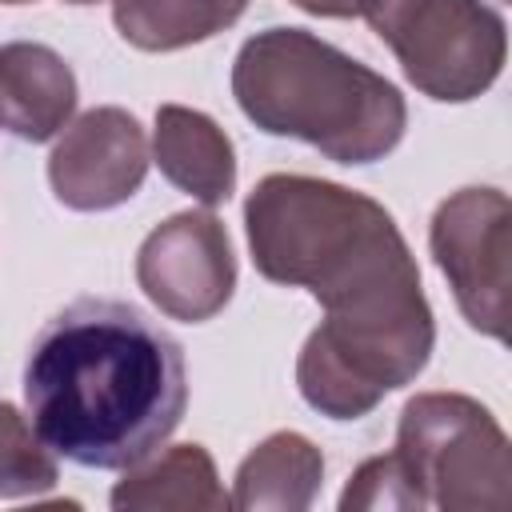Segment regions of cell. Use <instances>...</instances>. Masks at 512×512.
Here are the masks:
<instances>
[{
  "label": "cell",
  "instance_id": "cell-3",
  "mask_svg": "<svg viewBox=\"0 0 512 512\" xmlns=\"http://www.w3.org/2000/svg\"><path fill=\"white\" fill-rule=\"evenodd\" d=\"M232 96L268 136L312 144L336 164L384 160L408 128L400 88L308 28H264L232 60Z\"/></svg>",
  "mask_w": 512,
  "mask_h": 512
},
{
  "label": "cell",
  "instance_id": "cell-13",
  "mask_svg": "<svg viewBox=\"0 0 512 512\" xmlns=\"http://www.w3.org/2000/svg\"><path fill=\"white\" fill-rule=\"evenodd\" d=\"M248 0H112V24L140 52H176L220 36Z\"/></svg>",
  "mask_w": 512,
  "mask_h": 512
},
{
  "label": "cell",
  "instance_id": "cell-7",
  "mask_svg": "<svg viewBox=\"0 0 512 512\" xmlns=\"http://www.w3.org/2000/svg\"><path fill=\"white\" fill-rule=\"evenodd\" d=\"M136 284L172 320L204 324L236 292V252L220 216L176 212L136 252Z\"/></svg>",
  "mask_w": 512,
  "mask_h": 512
},
{
  "label": "cell",
  "instance_id": "cell-12",
  "mask_svg": "<svg viewBox=\"0 0 512 512\" xmlns=\"http://www.w3.org/2000/svg\"><path fill=\"white\" fill-rule=\"evenodd\" d=\"M320 484H324V452L300 432H272L240 460L232 508L300 512L316 500Z\"/></svg>",
  "mask_w": 512,
  "mask_h": 512
},
{
  "label": "cell",
  "instance_id": "cell-14",
  "mask_svg": "<svg viewBox=\"0 0 512 512\" xmlns=\"http://www.w3.org/2000/svg\"><path fill=\"white\" fill-rule=\"evenodd\" d=\"M56 476V452L36 436L32 420L16 404L0 400V496H40L56 484Z\"/></svg>",
  "mask_w": 512,
  "mask_h": 512
},
{
  "label": "cell",
  "instance_id": "cell-16",
  "mask_svg": "<svg viewBox=\"0 0 512 512\" xmlns=\"http://www.w3.org/2000/svg\"><path fill=\"white\" fill-rule=\"evenodd\" d=\"M296 4L300 12L308 16H332V20H348V16H360L368 0H288Z\"/></svg>",
  "mask_w": 512,
  "mask_h": 512
},
{
  "label": "cell",
  "instance_id": "cell-4",
  "mask_svg": "<svg viewBox=\"0 0 512 512\" xmlns=\"http://www.w3.org/2000/svg\"><path fill=\"white\" fill-rule=\"evenodd\" d=\"M392 460L420 508H508L512 464L496 416L464 392H420L400 408Z\"/></svg>",
  "mask_w": 512,
  "mask_h": 512
},
{
  "label": "cell",
  "instance_id": "cell-6",
  "mask_svg": "<svg viewBox=\"0 0 512 512\" xmlns=\"http://www.w3.org/2000/svg\"><path fill=\"white\" fill-rule=\"evenodd\" d=\"M428 248L444 272L460 316L492 336L508 340L512 316V204L500 188H460L436 204L428 224Z\"/></svg>",
  "mask_w": 512,
  "mask_h": 512
},
{
  "label": "cell",
  "instance_id": "cell-10",
  "mask_svg": "<svg viewBox=\"0 0 512 512\" xmlns=\"http://www.w3.org/2000/svg\"><path fill=\"white\" fill-rule=\"evenodd\" d=\"M152 156L168 184H176L180 192H188L208 208L224 204L236 192V148L208 112L184 104H160Z\"/></svg>",
  "mask_w": 512,
  "mask_h": 512
},
{
  "label": "cell",
  "instance_id": "cell-1",
  "mask_svg": "<svg viewBox=\"0 0 512 512\" xmlns=\"http://www.w3.org/2000/svg\"><path fill=\"white\" fill-rule=\"evenodd\" d=\"M244 232L264 280L324 304L296 356L308 408L360 420L424 372L436 320L416 256L384 204L336 180L272 172L244 200Z\"/></svg>",
  "mask_w": 512,
  "mask_h": 512
},
{
  "label": "cell",
  "instance_id": "cell-5",
  "mask_svg": "<svg viewBox=\"0 0 512 512\" xmlns=\"http://www.w3.org/2000/svg\"><path fill=\"white\" fill-rule=\"evenodd\" d=\"M360 16L428 100L468 104L504 72L508 24L484 0H368Z\"/></svg>",
  "mask_w": 512,
  "mask_h": 512
},
{
  "label": "cell",
  "instance_id": "cell-15",
  "mask_svg": "<svg viewBox=\"0 0 512 512\" xmlns=\"http://www.w3.org/2000/svg\"><path fill=\"white\" fill-rule=\"evenodd\" d=\"M340 508L344 512H356V508H404V512H412V496H408V484H404L392 452L364 460L348 476V484L340 492Z\"/></svg>",
  "mask_w": 512,
  "mask_h": 512
},
{
  "label": "cell",
  "instance_id": "cell-2",
  "mask_svg": "<svg viewBox=\"0 0 512 512\" xmlns=\"http://www.w3.org/2000/svg\"><path fill=\"white\" fill-rule=\"evenodd\" d=\"M24 404L56 456L124 472L184 420V348L136 304L80 296L36 332L24 360Z\"/></svg>",
  "mask_w": 512,
  "mask_h": 512
},
{
  "label": "cell",
  "instance_id": "cell-11",
  "mask_svg": "<svg viewBox=\"0 0 512 512\" xmlns=\"http://www.w3.org/2000/svg\"><path fill=\"white\" fill-rule=\"evenodd\" d=\"M108 504L116 512H156V508L224 512L232 508V496L224 492L204 444H172L168 452L144 456L140 464L124 468Z\"/></svg>",
  "mask_w": 512,
  "mask_h": 512
},
{
  "label": "cell",
  "instance_id": "cell-9",
  "mask_svg": "<svg viewBox=\"0 0 512 512\" xmlns=\"http://www.w3.org/2000/svg\"><path fill=\"white\" fill-rule=\"evenodd\" d=\"M76 112V72L36 40L0 44V124L28 140H52Z\"/></svg>",
  "mask_w": 512,
  "mask_h": 512
},
{
  "label": "cell",
  "instance_id": "cell-8",
  "mask_svg": "<svg viewBox=\"0 0 512 512\" xmlns=\"http://www.w3.org/2000/svg\"><path fill=\"white\" fill-rule=\"evenodd\" d=\"M148 176V140L128 108H88L48 156L52 196L72 212H108L140 192Z\"/></svg>",
  "mask_w": 512,
  "mask_h": 512
},
{
  "label": "cell",
  "instance_id": "cell-17",
  "mask_svg": "<svg viewBox=\"0 0 512 512\" xmlns=\"http://www.w3.org/2000/svg\"><path fill=\"white\" fill-rule=\"evenodd\" d=\"M0 4H32V0H0ZM64 4H100V0H64Z\"/></svg>",
  "mask_w": 512,
  "mask_h": 512
}]
</instances>
